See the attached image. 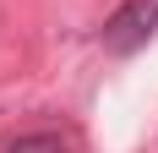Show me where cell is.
Wrapping results in <instances>:
<instances>
[{"label": "cell", "instance_id": "obj_2", "mask_svg": "<svg viewBox=\"0 0 158 153\" xmlns=\"http://www.w3.org/2000/svg\"><path fill=\"white\" fill-rule=\"evenodd\" d=\"M6 153H71V142L55 137V131H27V137H16Z\"/></svg>", "mask_w": 158, "mask_h": 153}, {"label": "cell", "instance_id": "obj_1", "mask_svg": "<svg viewBox=\"0 0 158 153\" xmlns=\"http://www.w3.org/2000/svg\"><path fill=\"white\" fill-rule=\"evenodd\" d=\"M153 33H158V0H120V6L104 16L98 38H104L109 55H136Z\"/></svg>", "mask_w": 158, "mask_h": 153}]
</instances>
